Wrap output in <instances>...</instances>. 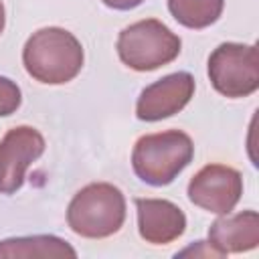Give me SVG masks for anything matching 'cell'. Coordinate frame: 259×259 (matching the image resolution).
I'll return each instance as SVG.
<instances>
[{"label":"cell","instance_id":"6da1fadb","mask_svg":"<svg viewBox=\"0 0 259 259\" xmlns=\"http://www.w3.org/2000/svg\"><path fill=\"white\" fill-rule=\"evenodd\" d=\"M22 63L34 81L63 85L81 73L83 47L73 32L59 26H47L28 36L22 49Z\"/></svg>","mask_w":259,"mask_h":259},{"label":"cell","instance_id":"7a4b0ae2","mask_svg":"<svg viewBox=\"0 0 259 259\" xmlns=\"http://www.w3.org/2000/svg\"><path fill=\"white\" fill-rule=\"evenodd\" d=\"M125 221V196L109 182L83 186L67 206V225L85 239H105L115 235Z\"/></svg>","mask_w":259,"mask_h":259},{"label":"cell","instance_id":"3957f363","mask_svg":"<svg viewBox=\"0 0 259 259\" xmlns=\"http://www.w3.org/2000/svg\"><path fill=\"white\" fill-rule=\"evenodd\" d=\"M194 156V144L188 134L180 130H166L160 134L142 136L132 152V166L136 176L150 186L170 184Z\"/></svg>","mask_w":259,"mask_h":259},{"label":"cell","instance_id":"277c9868","mask_svg":"<svg viewBox=\"0 0 259 259\" xmlns=\"http://www.w3.org/2000/svg\"><path fill=\"white\" fill-rule=\"evenodd\" d=\"M182 40L156 18L138 20L117 36V55L134 71H154L172 63L180 55Z\"/></svg>","mask_w":259,"mask_h":259},{"label":"cell","instance_id":"5b68a950","mask_svg":"<svg viewBox=\"0 0 259 259\" xmlns=\"http://www.w3.org/2000/svg\"><path fill=\"white\" fill-rule=\"evenodd\" d=\"M212 87L231 99L247 97L259 87V55L255 45L223 42L208 57Z\"/></svg>","mask_w":259,"mask_h":259},{"label":"cell","instance_id":"8992f818","mask_svg":"<svg viewBox=\"0 0 259 259\" xmlns=\"http://www.w3.org/2000/svg\"><path fill=\"white\" fill-rule=\"evenodd\" d=\"M243 194V176L225 164H206L188 182V198L192 204L214 212H231Z\"/></svg>","mask_w":259,"mask_h":259},{"label":"cell","instance_id":"52a82bcc","mask_svg":"<svg viewBox=\"0 0 259 259\" xmlns=\"http://www.w3.org/2000/svg\"><path fill=\"white\" fill-rule=\"evenodd\" d=\"M45 152V138L30 125L6 132L0 142V194H14L24 184L26 170Z\"/></svg>","mask_w":259,"mask_h":259},{"label":"cell","instance_id":"ba28073f","mask_svg":"<svg viewBox=\"0 0 259 259\" xmlns=\"http://www.w3.org/2000/svg\"><path fill=\"white\" fill-rule=\"evenodd\" d=\"M194 77L186 71L170 73L156 83L142 89L138 103H136V115L142 121H160L166 119L180 109L186 107V103L194 95Z\"/></svg>","mask_w":259,"mask_h":259},{"label":"cell","instance_id":"9c48e42d","mask_svg":"<svg viewBox=\"0 0 259 259\" xmlns=\"http://www.w3.org/2000/svg\"><path fill=\"white\" fill-rule=\"evenodd\" d=\"M138 231L146 243L168 245L186 229V217L180 206L164 198H136Z\"/></svg>","mask_w":259,"mask_h":259},{"label":"cell","instance_id":"30bf717a","mask_svg":"<svg viewBox=\"0 0 259 259\" xmlns=\"http://www.w3.org/2000/svg\"><path fill=\"white\" fill-rule=\"evenodd\" d=\"M259 245V214L255 210H243L237 214H223L208 229V247L221 257L229 253L251 251Z\"/></svg>","mask_w":259,"mask_h":259},{"label":"cell","instance_id":"8fae6325","mask_svg":"<svg viewBox=\"0 0 259 259\" xmlns=\"http://www.w3.org/2000/svg\"><path fill=\"white\" fill-rule=\"evenodd\" d=\"M0 257H77V251L55 235H30L0 241Z\"/></svg>","mask_w":259,"mask_h":259},{"label":"cell","instance_id":"7c38bea8","mask_svg":"<svg viewBox=\"0 0 259 259\" xmlns=\"http://www.w3.org/2000/svg\"><path fill=\"white\" fill-rule=\"evenodd\" d=\"M225 0H168L170 14L186 28H206L223 14Z\"/></svg>","mask_w":259,"mask_h":259},{"label":"cell","instance_id":"4fadbf2b","mask_svg":"<svg viewBox=\"0 0 259 259\" xmlns=\"http://www.w3.org/2000/svg\"><path fill=\"white\" fill-rule=\"evenodd\" d=\"M20 101H22L20 87L12 79L0 75V117L12 115L20 107Z\"/></svg>","mask_w":259,"mask_h":259},{"label":"cell","instance_id":"5bb4252c","mask_svg":"<svg viewBox=\"0 0 259 259\" xmlns=\"http://www.w3.org/2000/svg\"><path fill=\"white\" fill-rule=\"evenodd\" d=\"M101 2L113 10H132V8L140 6L144 0H101Z\"/></svg>","mask_w":259,"mask_h":259},{"label":"cell","instance_id":"9a60e30c","mask_svg":"<svg viewBox=\"0 0 259 259\" xmlns=\"http://www.w3.org/2000/svg\"><path fill=\"white\" fill-rule=\"evenodd\" d=\"M4 24H6V12H4V4H2V0H0V34H2V30H4Z\"/></svg>","mask_w":259,"mask_h":259}]
</instances>
